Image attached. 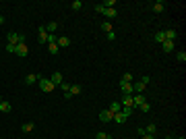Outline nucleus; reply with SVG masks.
I'll list each match as a JSON object with an SVG mask.
<instances>
[{
    "label": "nucleus",
    "mask_w": 186,
    "mask_h": 139,
    "mask_svg": "<svg viewBox=\"0 0 186 139\" xmlns=\"http://www.w3.org/2000/svg\"><path fill=\"white\" fill-rule=\"evenodd\" d=\"M37 83H39V89L46 91V93H50V91L54 89V83L50 81L48 77H39V81H37Z\"/></svg>",
    "instance_id": "1"
},
{
    "label": "nucleus",
    "mask_w": 186,
    "mask_h": 139,
    "mask_svg": "<svg viewBox=\"0 0 186 139\" xmlns=\"http://www.w3.org/2000/svg\"><path fill=\"white\" fill-rule=\"evenodd\" d=\"M48 37H50V33L46 31V25H39V27H37V42L48 44Z\"/></svg>",
    "instance_id": "2"
},
{
    "label": "nucleus",
    "mask_w": 186,
    "mask_h": 139,
    "mask_svg": "<svg viewBox=\"0 0 186 139\" xmlns=\"http://www.w3.org/2000/svg\"><path fill=\"white\" fill-rule=\"evenodd\" d=\"M21 42H25V37H23L21 33H14V31H10V33H8V44L17 46V44H21Z\"/></svg>",
    "instance_id": "3"
},
{
    "label": "nucleus",
    "mask_w": 186,
    "mask_h": 139,
    "mask_svg": "<svg viewBox=\"0 0 186 139\" xmlns=\"http://www.w3.org/2000/svg\"><path fill=\"white\" fill-rule=\"evenodd\" d=\"M14 54H17V56H27V54H29V48H27V44H25V42L17 44V50H14Z\"/></svg>",
    "instance_id": "4"
},
{
    "label": "nucleus",
    "mask_w": 186,
    "mask_h": 139,
    "mask_svg": "<svg viewBox=\"0 0 186 139\" xmlns=\"http://www.w3.org/2000/svg\"><path fill=\"white\" fill-rule=\"evenodd\" d=\"M112 118H114V114H112L108 108L99 112V120H101V123H112Z\"/></svg>",
    "instance_id": "5"
},
{
    "label": "nucleus",
    "mask_w": 186,
    "mask_h": 139,
    "mask_svg": "<svg viewBox=\"0 0 186 139\" xmlns=\"http://www.w3.org/2000/svg\"><path fill=\"white\" fill-rule=\"evenodd\" d=\"M163 37L167 42H174V40L178 37V31H176V29H163Z\"/></svg>",
    "instance_id": "6"
},
{
    "label": "nucleus",
    "mask_w": 186,
    "mask_h": 139,
    "mask_svg": "<svg viewBox=\"0 0 186 139\" xmlns=\"http://www.w3.org/2000/svg\"><path fill=\"white\" fill-rule=\"evenodd\" d=\"M120 91H122L124 96H132V83H124V81H120Z\"/></svg>",
    "instance_id": "7"
},
{
    "label": "nucleus",
    "mask_w": 186,
    "mask_h": 139,
    "mask_svg": "<svg viewBox=\"0 0 186 139\" xmlns=\"http://www.w3.org/2000/svg\"><path fill=\"white\" fill-rule=\"evenodd\" d=\"M70 42H72V40H68L66 35H62V37H58V40H56L58 48H68V46H70Z\"/></svg>",
    "instance_id": "8"
},
{
    "label": "nucleus",
    "mask_w": 186,
    "mask_h": 139,
    "mask_svg": "<svg viewBox=\"0 0 186 139\" xmlns=\"http://www.w3.org/2000/svg\"><path fill=\"white\" fill-rule=\"evenodd\" d=\"M151 8H153V13H163V11H165V2L157 0V2H153V4H151Z\"/></svg>",
    "instance_id": "9"
},
{
    "label": "nucleus",
    "mask_w": 186,
    "mask_h": 139,
    "mask_svg": "<svg viewBox=\"0 0 186 139\" xmlns=\"http://www.w3.org/2000/svg\"><path fill=\"white\" fill-rule=\"evenodd\" d=\"M39 77L41 75H37V73H31V75L25 77V83H27V85H33V83H37V81H39Z\"/></svg>",
    "instance_id": "10"
},
{
    "label": "nucleus",
    "mask_w": 186,
    "mask_h": 139,
    "mask_svg": "<svg viewBox=\"0 0 186 139\" xmlns=\"http://www.w3.org/2000/svg\"><path fill=\"white\" fill-rule=\"evenodd\" d=\"M50 81L54 83V87H56V85H62V83H64V81H62V73H52Z\"/></svg>",
    "instance_id": "11"
},
{
    "label": "nucleus",
    "mask_w": 186,
    "mask_h": 139,
    "mask_svg": "<svg viewBox=\"0 0 186 139\" xmlns=\"http://www.w3.org/2000/svg\"><path fill=\"white\" fill-rule=\"evenodd\" d=\"M10 108H13V106H10V102H6V100H2V102H0V112H2V114H8V112H10Z\"/></svg>",
    "instance_id": "12"
},
{
    "label": "nucleus",
    "mask_w": 186,
    "mask_h": 139,
    "mask_svg": "<svg viewBox=\"0 0 186 139\" xmlns=\"http://www.w3.org/2000/svg\"><path fill=\"white\" fill-rule=\"evenodd\" d=\"M161 50H163L165 54H170V52H174V42H167V40H165V42L161 44Z\"/></svg>",
    "instance_id": "13"
},
{
    "label": "nucleus",
    "mask_w": 186,
    "mask_h": 139,
    "mask_svg": "<svg viewBox=\"0 0 186 139\" xmlns=\"http://www.w3.org/2000/svg\"><path fill=\"white\" fill-rule=\"evenodd\" d=\"M145 89H147V85H143L141 81L132 83V91H137V93H145Z\"/></svg>",
    "instance_id": "14"
},
{
    "label": "nucleus",
    "mask_w": 186,
    "mask_h": 139,
    "mask_svg": "<svg viewBox=\"0 0 186 139\" xmlns=\"http://www.w3.org/2000/svg\"><path fill=\"white\" fill-rule=\"evenodd\" d=\"M143 102H147L143 93H137V96H132V104H134V106H141Z\"/></svg>",
    "instance_id": "15"
},
{
    "label": "nucleus",
    "mask_w": 186,
    "mask_h": 139,
    "mask_svg": "<svg viewBox=\"0 0 186 139\" xmlns=\"http://www.w3.org/2000/svg\"><path fill=\"white\" fill-rule=\"evenodd\" d=\"M108 110H110L112 114H116V112H120V110H122V104H120V102H112Z\"/></svg>",
    "instance_id": "16"
},
{
    "label": "nucleus",
    "mask_w": 186,
    "mask_h": 139,
    "mask_svg": "<svg viewBox=\"0 0 186 139\" xmlns=\"http://www.w3.org/2000/svg\"><path fill=\"white\" fill-rule=\"evenodd\" d=\"M120 104H122V106H126V108H134V104H132V96H124Z\"/></svg>",
    "instance_id": "17"
},
{
    "label": "nucleus",
    "mask_w": 186,
    "mask_h": 139,
    "mask_svg": "<svg viewBox=\"0 0 186 139\" xmlns=\"http://www.w3.org/2000/svg\"><path fill=\"white\" fill-rule=\"evenodd\" d=\"M103 15H105L108 19H116V17H118V11H116V8H105V11H103Z\"/></svg>",
    "instance_id": "18"
},
{
    "label": "nucleus",
    "mask_w": 186,
    "mask_h": 139,
    "mask_svg": "<svg viewBox=\"0 0 186 139\" xmlns=\"http://www.w3.org/2000/svg\"><path fill=\"white\" fill-rule=\"evenodd\" d=\"M112 120H116L118 125H122V123H126V120H128V118L124 116L122 112H116V114H114V118H112Z\"/></svg>",
    "instance_id": "19"
},
{
    "label": "nucleus",
    "mask_w": 186,
    "mask_h": 139,
    "mask_svg": "<svg viewBox=\"0 0 186 139\" xmlns=\"http://www.w3.org/2000/svg\"><path fill=\"white\" fill-rule=\"evenodd\" d=\"M155 131H157V125H155V123H149V125L145 127V133H147V135H155Z\"/></svg>",
    "instance_id": "20"
},
{
    "label": "nucleus",
    "mask_w": 186,
    "mask_h": 139,
    "mask_svg": "<svg viewBox=\"0 0 186 139\" xmlns=\"http://www.w3.org/2000/svg\"><path fill=\"white\" fill-rule=\"evenodd\" d=\"M153 40H155L157 44H163V42H165V37H163V29H159L157 33L153 35Z\"/></svg>",
    "instance_id": "21"
},
{
    "label": "nucleus",
    "mask_w": 186,
    "mask_h": 139,
    "mask_svg": "<svg viewBox=\"0 0 186 139\" xmlns=\"http://www.w3.org/2000/svg\"><path fill=\"white\" fill-rule=\"evenodd\" d=\"M81 85H70V89H68V93L70 96H79V93H81Z\"/></svg>",
    "instance_id": "22"
},
{
    "label": "nucleus",
    "mask_w": 186,
    "mask_h": 139,
    "mask_svg": "<svg viewBox=\"0 0 186 139\" xmlns=\"http://www.w3.org/2000/svg\"><path fill=\"white\" fill-rule=\"evenodd\" d=\"M48 50H50V54H58V52H60V48H58V44L56 42L48 44Z\"/></svg>",
    "instance_id": "23"
},
{
    "label": "nucleus",
    "mask_w": 186,
    "mask_h": 139,
    "mask_svg": "<svg viewBox=\"0 0 186 139\" xmlns=\"http://www.w3.org/2000/svg\"><path fill=\"white\" fill-rule=\"evenodd\" d=\"M58 25H60V23H48V25H46V31H48V33H54L56 29H58Z\"/></svg>",
    "instance_id": "24"
},
{
    "label": "nucleus",
    "mask_w": 186,
    "mask_h": 139,
    "mask_svg": "<svg viewBox=\"0 0 186 139\" xmlns=\"http://www.w3.org/2000/svg\"><path fill=\"white\" fill-rule=\"evenodd\" d=\"M103 8H114L116 7V0H105V2H99Z\"/></svg>",
    "instance_id": "25"
},
{
    "label": "nucleus",
    "mask_w": 186,
    "mask_h": 139,
    "mask_svg": "<svg viewBox=\"0 0 186 139\" xmlns=\"http://www.w3.org/2000/svg\"><path fill=\"white\" fill-rule=\"evenodd\" d=\"M176 60H178V63H186V52L184 50H180L178 54H176Z\"/></svg>",
    "instance_id": "26"
},
{
    "label": "nucleus",
    "mask_w": 186,
    "mask_h": 139,
    "mask_svg": "<svg viewBox=\"0 0 186 139\" xmlns=\"http://www.w3.org/2000/svg\"><path fill=\"white\" fill-rule=\"evenodd\" d=\"M33 129H35L33 123H25V125H23V131H25V133H31Z\"/></svg>",
    "instance_id": "27"
},
{
    "label": "nucleus",
    "mask_w": 186,
    "mask_h": 139,
    "mask_svg": "<svg viewBox=\"0 0 186 139\" xmlns=\"http://www.w3.org/2000/svg\"><path fill=\"white\" fill-rule=\"evenodd\" d=\"M81 7H83V2H81V0H75V2H70V8H72V11H79Z\"/></svg>",
    "instance_id": "28"
},
{
    "label": "nucleus",
    "mask_w": 186,
    "mask_h": 139,
    "mask_svg": "<svg viewBox=\"0 0 186 139\" xmlns=\"http://www.w3.org/2000/svg\"><path fill=\"white\" fill-rule=\"evenodd\" d=\"M122 81H124V83H132V73H124Z\"/></svg>",
    "instance_id": "29"
},
{
    "label": "nucleus",
    "mask_w": 186,
    "mask_h": 139,
    "mask_svg": "<svg viewBox=\"0 0 186 139\" xmlns=\"http://www.w3.org/2000/svg\"><path fill=\"white\" fill-rule=\"evenodd\" d=\"M132 110H134V108H126V106H122V110H120V112H122L124 116L128 118V116H130V114H132Z\"/></svg>",
    "instance_id": "30"
},
{
    "label": "nucleus",
    "mask_w": 186,
    "mask_h": 139,
    "mask_svg": "<svg viewBox=\"0 0 186 139\" xmlns=\"http://www.w3.org/2000/svg\"><path fill=\"white\" fill-rule=\"evenodd\" d=\"M95 139H112L108 133H103V131H97V135H95Z\"/></svg>",
    "instance_id": "31"
},
{
    "label": "nucleus",
    "mask_w": 186,
    "mask_h": 139,
    "mask_svg": "<svg viewBox=\"0 0 186 139\" xmlns=\"http://www.w3.org/2000/svg\"><path fill=\"white\" fill-rule=\"evenodd\" d=\"M138 108H141L143 112H149V110H151V106H149V102H143V104L138 106Z\"/></svg>",
    "instance_id": "32"
},
{
    "label": "nucleus",
    "mask_w": 186,
    "mask_h": 139,
    "mask_svg": "<svg viewBox=\"0 0 186 139\" xmlns=\"http://www.w3.org/2000/svg\"><path fill=\"white\" fill-rule=\"evenodd\" d=\"M101 29L108 33V31H112V23H101Z\"/></svg>",
    "instance_id": "33"
},
{
    "label": "nucleus",
    "mask_w": 186,
    "mask_h": 139,
    "mask_svg": "<svg viewBox=\"0 0 186 139\" xmlns=\"http://www.w3.org/2000/svg\"><path fill=\"white\" fill-rule=\"evenodd\" d=\"M14 50H17V46H13V44H6V52H13V54H14Z\"/></svg>",
    "instance_id": "34"
},
{
    "label": "nucleus",
    "mask_w": 186,
    "mask_h": 139,
    "mask_svg": "<svg viewBox=\"0 0 186 139\" xmlns=\"http://www.w3.org/2000/svg\"><path fill=\"white\" fill-rule=\"evenodd\" d=\"M108 40H116V31H114V29L108 31Z\"/></svg>",
    "instance_id": "35"
},
{
    "label": "nucleus",
    "mask_w": 186,
    "mask_h": 139,
    "mask_svg": "<svg viewBox=\"0 0 186 139\" xmlns=\"http://www.w3.org/2000/svg\"><path fill=\"white\" fill-rule=\"evenodd\" d=\"M60 89H64V91H68V89H70V85H68V83H62V85H60Z\"/></svg>",
    "instance_id": "36"
},
{
    "label": "nucleus",
    "mask_w": 186,
    "mask_h": 139,
    "mask_svg": "<svg viewBox=\"0 0 186 139\" xmlns=\"http://www.w3.org/2000/svg\"><path fill=\"white\" fill-rule=\"evenodd\" d=\"M143 139H155V137H153V135H147V133H145V135H143Z\"/></svg>",
    "instance_id": "37"
},
{
    "label": "nucleus",
    "mask_w": 186,
    "mask_h": 139,
    "mask_svg": "<svg viewBox=\"0 0 186 139\" xmlns=\"http://www.w3.org/2000/svg\"><path fill=\"white\" fill-rule=\"evenodd\" d=\"M174 139H186V137H174Z\"/></svg>",
    "instance_id": "38"
},
{
    "label": "nucleus",
    "mask_w": 186,
    "mask_h": 139,
    "mask_svg": "<svg viewBox=\"0 0 186 139\" xmlns=\"http://www.w3.org/2000/svg\"><path fill=\"white\" fill-rule=\"evenodd\" d=\"M0 102H2V98H0Z\"/></svg>",
    "instance_id": "39"
}]
</instances>
